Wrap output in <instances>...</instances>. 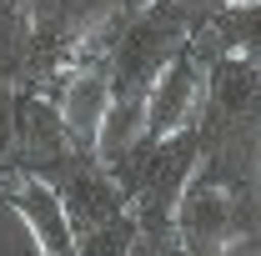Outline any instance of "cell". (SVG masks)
Returning a JSON list of instances; mask_svg holds the SVG:
<instances>
[{
  "mask_svg": "<svg viewBox=\"0 0 261 256\" xmlns=\"http://www.w3.org/2000/svg\"><path fill=\"white\" fill-rule=\"evenodd\" d=\"M251 211H256V186L236 166V151L221 146L211 161L191 171L171 211V226L186 256H226L236 241L251 236Z\"/></svg>",
  "mask_w": 261,
  "mask_h": 256,
  "instance_id": "obj_1",
  "label": "cell"
},
{
  "mask_svg": "<svg viewBox=\"0 0 261 256\" xmlns=\"http://www.w3.org/2000/svg\"><path fill=\"white\" fill-rule=\"evenodd\" d=\"M191 15L176 5L151 0L141 15L121 20V31L106 50V75H111V100H146L151 81L166 70V61L191 40Z\"/></svg>",
  "mask_w": 261,
  "mask_h": 256,
  "instance_id": "obj_2",
  "label": "cell"
},
{
  "mask_svg": "<svg viewBox=\"0 0 261 256\" xmlns=\"http://www.w3.org/2000/svg\"><path fill=\"white\" fill-rule=\"evenodd\" d=\"M201 106H206V61H201V45L186 40L146 91V136L151 141L186 136L201 116Z\"/></svg>",
  "mask_w": 261,
  "mask_h": 256,
  "instance_id": "obj_3",
  "label": "cell"
},
{
  "mask_svg": "<svg viewBox=\"0 0 261 256\" xmlns=\"http://www.w3.org/2000/svg\"><path fill=\"white\" fill-rule=\"evenodd\" d=\"M111 116V75L106 61H81L61 86V131L75 151H96V136Z\"/></svg>",
  "mask_w": 261,
  "mask_h": 256,
  "instance_id": "obj_4",
  "label": "cell"
},
{
  "mask_svg": "<svg viewBox=\"0 0 261 256\" xmlns=\"http://www.w3.org/2000/svg\"><path fill=\"white\" fill-rule=\"evenodd\" d=\"M5 201L20 216V226L31 231V246L40 256H75V226L65 216L61 196L50 191L45 181H15L5 191Z\"/></svg>",
  "mask_w": 261,
  "mask_h": 256,
  "instance_id": "obj_5",
  "label": "cell"
},
{
  "mask_svg": "<svg viewBox=\"0 0 261 256\" xmlns=\"http://www.w3.org/2000/svg\"><path fill=\"white\" fill-rule=\"evenodd\" d=\"M206 106L216 121H256L261 116V70L241 56H211L206 61Z\"/></svg>",
  "mask_w": 261,
  "mask_h": 256,
  "instance_id": "obj_6",
  "label": "cell"
},
{
  "mask_svg": "<svg viewBox=\"0 0 261 256\" xmlns=\"http://www.w3.org/2000/svg\"><path fill=\"white\" fill-rule=\"evenodd\" d=\"M61 176H70V181H45V186L61 196L75 236L100 226V221H111V216H126V196L111 181V171H61Z\"/></svg>",
  "mask_w": 261,
  "mask_h": 256,
  "instance_id": "obj_7",
  "label": "cell"
},
{
  "mask_svg": "<svg viewBox=\"0 0 261 256\" xmlns=\"http://www.w3.org/2000/svg\"><path fill=\"white\" fill-rule=\"evenodd\" d=\"M206 50L241 56L246 65H256V70H261V0H256V5H236V10H221L216 31L206 35Z\"/></svg>",
  "mask_w": 261,
  "mask_h": 256,
  "instance_id": "obj_8",
  "label": "cell"
},
{
  "mask_svg": "<svg viewBox=\"0 0 261 256\" xmlns=\"http://www.w3.org/2000/svg\"><path fill=\"white\" fill-rule=\"evenodd\" d=\"M136 216H111L75 236V256H130L136 251Z\"/></svg>",
  "mask_w": 261,
  "mask_h": 256,
  "instance_id": "obj_9",
  "label": "cell"
},
{
  "mask_svg": "<svg viewBox=\"0 0 261 256\" xmlns=\"http://www.w3.org/2000/svg\"><path fill=\"white\" fill-rule=\"evenodd\" d=\"M251 186H256V206H261V131H256V156H251Z\"/></svg>",
  "mask_w": 261,
  "mask_h": 256,
  "instance_id": "obj_10",
  "label": "cell"
},
{
  "mask_svg": "<svg viewBox=\"0 0 261 256\" xmlns=\"http://www.w3.org/2000/svg\"><path fill=\"white\" fill-rule=\"evenodd\" d=\"M226 256H261V241H251V236H246V241H236Z\"/></svg>",
  "mask_w": 261,
  "mask_h": 256,
  "instance_id": "obj_11",
  "label": "cell"
},
{
  "mask_svg": "<svg viewBox=\"0 0 261 256\" xmlns=\"http://www.w3.org/2000/svg\"><path fill=\"white\" fill-rule=\"evenodd\" d=\"M166 5H176L181 15H191V10H201V5H206V0H166ZM191 20H196V15H191Z\"/></svg>",
  "mask_w": 261,
  "mask_h": 256,
  "instance_id": "obj_12",
  "label": "cell"
},
{
  "mask_svg": "<svg viewBox=\"0 0 261 256\" xmlns=\"http://www.w3.org/2000/svg\"><path fill=\"white\" fill-rule=\"evenodd\" d=\"M221 5H226V10H236V5H256V0H221Z\"/></svg>",
  "mask_w": 261,
  "mask_h": 256,
  "instance_id": "obj_13",
  "label": "cell"
}]
</instances>
